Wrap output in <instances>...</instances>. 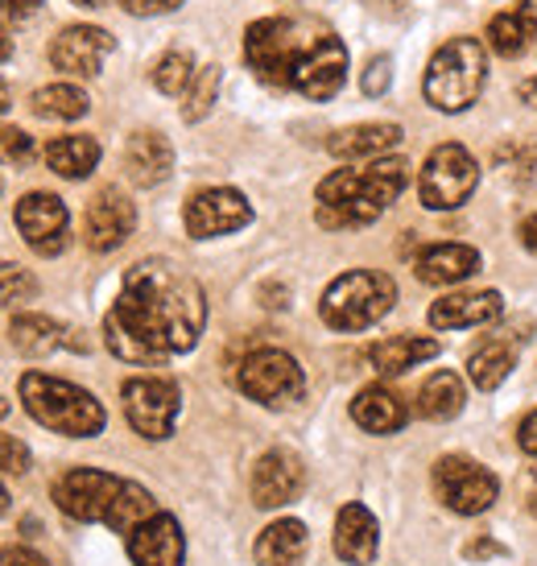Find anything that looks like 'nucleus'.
<instances>
[{
  "label": "nucleus",
  "mask_w": 537,
  "mask_h": 566,
  "mask_svg": "<svg viewBox=\"0 0 537 566\" xmlns=\"http://www.w3.org/2000/svg\"><path fill=\"white\" fill-rule=\"evenodd\" d=\"M517 99L529 104V108H537V75H529V80L517 83Z\"/></svg>",
  "instance_id": "44"
},
{
  "label": "nucleus",
  "mask_w": 537,
  "mask_h": 566,
  "mask_svg": "<svg viewBox=\"0 0 537 566\" xmlns=\"http://www.w3.org/2000/svg\"><path fill=\"white\" fill-rule=\"evenodd\" d=\"M0 472L9 475L30 472V447L17 439V434H0Z\"/></svg>",
  "instance_id": "36"
},
{
  "label": "nucleus",
  "mask_w": 537,
  "mask_h": 566,
  "mask_svg": "<svg viewBox=\"0 0 537 566\" xmlns=\"http://www.w3.org/2000/svg\"><path fill=\"white\" fill-rule=\"evenodd\" d=\"M302 484H306V468L294 451H265V455L253 463V480H249V492H253L256 509H285L289 501H298Z\"/></svg>",
  "instance_id": "16"
},
{
  "label": "nucleus",
  "mask_w": 537,
  "mask_h": 566,
  "mask_svg": "<svg viewBox=\"0 0 537 566\" xmlns=\"http://www.w3.org/2000/svg\"><path fill=\"white\" fill-rule=\"evenodd\" d=\"M30 108L42 120H80V116H87L92 99L75 83H50V87H38L30 95Z\"/></svg>",
  "instance_id": "31"
},
{
  "label": "nucleus",
  "mask_w": 537,
  "mask_h": 566,
  "mask_svg": "<svg viewBox=\"0 0 537 566\" xmlns=\"http://www.w3.org/2000/svg\"><path fill=\"white\" fill-rule=\"evenodd\" d=\"M351 422L360 426V430H368V434H397L401 426L410 422V409H406V401L393 389L368 385L351 401Z\"/></svg>",
  "instance_id": "25"
},
{
  "label": "nucleus",
  "mask_w": 537,
  "mask_h": 566,
  "mask_svg": "<svg viewBox=\"0 0 537 566\" xmlns=\"http://www.w3.org/2000/svg\"><path fill=\"white\" fill-rule=\"evenodd\" d=\"M71 4H80V9H99L104 0H71Z\"/></svg>",
  "instance_id": "50"
},
{
  "label": "nucleus",
  "mask_w": 537,
  "mask_h": 566,
  "mask_svg": "<svg viewBox=\"0 0 537 566\" xmlns=\"http://www.w3.org/2000/svg\"><path fill=\"white\" fill-rule=\"evenodd\" d=\"M434 356H439V344L418 339V335H393V339H380L364 352V360L377 377H401V373H410V368H418L422 360H434Z\"/></svg>",
  "instance_id": "27"
},
{
  "label": "nucleus",
  "mask_w": 537,
  "mask_h": 566,
  "mask_svg": "<svg viewBox=\"0 0 537 566\" xmlns=\"http://www.w3.org/2000/svg\"><path fill=\"white\" fill-rule=\"evenodd\" d=\"M517 447H522L525 455H537V409L522 422V430H517Z\"/></svg>",
  "instance_id": "40"
},
{
  "label": "nucleus",
  "mask_w": 537,
  "mask_h": 566,
  "mask_svg": "<svg viewBox=\"0 0 537 566\" xmlns=\"http://www.w3.org/2000/svg\"><path fill=\"white\" fill-rule=\"evenodd\" d=\"M364 95H385L389 87H393V63L380 54V59H372V63L364 66V80H360Z\"/></svg>",
  "instance_id": "37"
},
{
  "label": "nucleus",
  "mask_w": 537,
  "mask_h": 566,
  "mask_svg": "<svg viewBox=\"0 0 537 566\" xmlns=\"http://www.w3.org/2000/svg\"><path fill=\"white\" fill-rule=\"evenodd\" d=\"M463 401H467L463 380H459L451 368L430 373L427 385L418 389V413L430 418V422H451V418H459V413H463Z\"/></svg>",
  "instance_id": "29"
},
{
  "label": "nucleus",
  "mask_w": 537,
  "mask_h": 566,
  "mask_svg": "<svg viewBox=\"0 0 537 566\" xmlns=\"http://www.w3.org/2000/svg\"><path fill=\"white\" fill-rule=\"evenodd\" d=\"M215 95H220V66L207 63L194 71V80H190L187 95H182V120L199 125L207 112L215 108Z\"/></svg>",
  "instance_id": "33"
},
{
  "label": "nucleus",
  "mask_w": 537,
  "mask_h": 566,
  "mask_svg": "<svg viewBox=\"0 0 537 566\" xmlns=\"http://www.w3.org/2000/svg\"><path fill=\"white\" fill-rule=\"evenodd\" d=\"M0 566H46V558L30 546H0Z\"/></svg>",
  "instance_id": "39"
},
{
  "label": "nucleus",
  "mask_w": 537,
  "mask_h": 566,
  "mask_svg": "<svg viewBox=\"0 0 537 566\" xmlns=\"http://www.w3.org/2000/svg\"><path fill=\"white\" fill-rule=\"evenodd\" d=\"M13 108V92H9V83L0 80V112H9Z\"/></svg>",
  "instance_id": "46"
},
{
  "label": "nucleus",
  "mask_w": 537,
  "mask_h": 566,
  "mask_svg": "<svg viewBox=\"0 0 537 566\" xmlns=\"http://www.w3.org/2000/svg\"><path fill=\"white\" fill-rule=\"evenodd\" d=\"M33 158V137L25 128L0 125V161H30Z\"/></svg>",
  "instance_id": "35"
},
{
  "label": "nucleus",
  "mask_w": 537,
  "mask_h": 566,
  "mask_svg": "<svg viewBox=\"0 0 537 566\" xmlns=\"http://www.w3.org/2000/svg\"><path fill=\"white\" fill-rule=\"evenodd\" d=\"M133 566H182L187 563V534L175 513H154L125 537Z\"/></svg>",
  "instance_id": "17"
},
{
  "label": "nucleus",
  "mask_w": 537,
  "mask_h": 566,
  "mask_svg": "<svg viewBox=\"0 0 537 566\" xmlns=\"http://www.w3.org/2000/svg\"><path fill=\"white\" fill-rule=\"evenodd\" d=\"M529 509H534V517H537V468H534V492H529Z\"/></svg>",
  "instance_id": "49"
},
{
  "label": "nucleus",
  "mask_w": 537,
  "mask_h": 566,
  "mask_svg": "<svg viewBox=\"0 0 537 566\" xmlns=\"http://www.w3.org/2000/svg\"><path fill=\"white\" fill-rule=\"evenodd\" d=\"M187 0H120V9L133 17H161V13H175L182 9Z\"/></svg>",
  "instance_id": "38"
},
{
  "label": "nucleus",
  "mask_w": 537,
  "mask_h": 566,
  "mask_svg": "<svg viewBox=\"0 0 537 566\" xmlns=\"http://www.w3.org/2000/svg\"><path fill=\"white\" fill-rule=\"evenodd\" d=\"M244 63L273 92L335 99L348 83V46L323 21L302 13L261 17L244 30Z\"/></svg>",
  "instance_id": "2"
},
{
  "label": "nucleus",
  "mask_w": 537,
  "mask_h": 566,
  "mask_svg": "<svg viewBox=\"0 0 537 566\" xmlns=\"http://www.w3.org/2000/svg\"><path fill=\"white\" fill-rule=\"evenodd\" d=\"M480 265H484V256L472 244H459V240L427 244V249L413 256V273H418V282L427 285H459L467 282Z\"/></svg>",
  "instance_id": "21"
},
{
  "label": "nucleus",
  "mask_w": 537,
  "mask_h": 566,
  "mask_svg": "<svg viewBox=\"0 0 537 566\" xmlns=\"http://www.w3.org/2000/svg\"><path fill=\"white\" fill-rule=\"evenodd\" d=\"M306 551H310V534H306V525L298 517H282L265 525L253 546L261 566H302Z\"/></svg>",
  "instance_id": "26"
},
{
  "label": "nucleus",
  "mask_w": 537,
  "mask_h": 566,
  "mask_svg": "<svg viewBox=\"0 0 537 566\" xmlns=\"http://www.w3.org/2000/svg\"><path fill=\"white\" fill-rule=\"evenodd\" d=\"M517 237H522V244H525V249H529V252H537V211H534V216H525V220H522V228H517Z\"/></svg>",
  "instance_id": "43"
},
{
  "label": "nucleus",
  "mask_w": 537,
  "mask_h": 566,
  "mask_svg": "<svg viewBox=\"0 0 537 566\" xmlns=\"http://www.w3.org/2000/svg\"><path fill=\"white\" fill-rule=\"evenodd\" d=\"M120 492H125V480L99 472V468H71L66 475L54 480V504L66 517L87 521V525H108Z\"/></svg>",
  "instance_id": "11"
},
{
  "label": "nucleus",
  "mask_w": 537,
  "mask_h": 566,
  "mask_svg": "<svg viewBox=\"0 0 537 566\" xmlns=\"http://www.w3.org/2000/svg\"><path fill=\"white\" fill-rule=\"evenodd\" d=\"M207 327L203 285L187 269L149 256L125 273L104 315V344L125 364H166L187 356Z\"/></svg>",
  "instance_id": "1"
},
{
  "label": "nucleus",
  "mask_w": 537,
  "mask_h": 566,
  "mask_svg": "<svg viewBox=\"0 0 537 566\" xmlns=\"http://www.w3.org/2000/svg\"><path fill=\"white\" fill-rule=\"evenodd\" d=\"M42 4H46V0H0V9L13 17V21H25V17H33Z\"/></svg>",
  "instance_id": "41"
},
{
  "label": "nucleus",
  "mask_w": 537,
  "mask_h": 566,
  "mask_svg": "<svg viewBox=\"0 0 537 566\" xmlns=\"http://www.w3.org/2000/svg\"><path fill=\"white\" fill-rule=\"evenodd\" d=\"M182 223H187L190 240L228 237V232H240L253 223V203L232 187H207L199 195H190Z\"/></svg>",
  "instance_id": "12"
},
{
  "label": "nucleus",
  "mask_w": 537,
  "mask_h": 566,
  "mask_svg": "<svg viewBox=\"0 0 537 566\" xmlns=\"http://www.w3.org/2000/svg\"><path fill=\"white\" fill-rule=\"evenodd\" d=\"M9 513V492H4V484H0V517Z\"/></svg>",
  "instance_id": "48"
},
{
  "label": "nucleus",
  "mask_w": 537,
  "mask_h": 566,
  "mask_svg": "<svg viewBox=\"0 0 537 566\" xmlns=\"http://www.w3.org/2000/svg\"><path fill=\"white\" fill-rule=\"evenodd\" d=\"M397 306V282L377 269L339 273L318 302V315L331 331H368Z\"/></svg>",
  "instance_id": "6"
},
{
  "label": "nucleus",
  "mask_w": 537,
  "mask_h": 566,
  "mask_svg": "<svg viewBox=\"0 0 537 566\" xmlns=\"http://www.w3.org/2000/svg\"><path fill=\"white\" fill-rule=\"evenodd\" d=\"M38 298V277L17 261H0V306H25Z\"/></svg>",
  "instance_id": "34"
},
{
  "label": "nucleus",
  "mask_w": 537,
  "mask_h": 566,
  "mask_svg": "<svg viewBox=\"0 0 537 566\" xmlns=\"http://www.w3.org/2000/svg\"><path fill=\"white\" fill-rule=\"evenodd\" d=\"M475 187H480V161L459 142L434 145L418 174V199L430 211H455L472 199Z\"/></svg>",
  "instance_id": "8"
},
{
  "label": "nucleus",
  "mask_w": 537,
  "mask_h": 566,
  "mask_svg": "<svg viewBox=\"0 0 537 566\" xmlns=\"http://www.w3.org/2000/svg\"><path fill=\"white\" fill-rule=\"evenodd\" d=\"M236 385L240 394L253 397L256 406L265 409L298 406L302 397H306V373L282 347H256V352H249L236 373Z\"/></svg>",
  "instance_id": "7"
},
{
  "label": "nucleus",
  "mask_w": 537,
  "mask_h": 566,
  "mask_svg": "<svg viewBox=\"0 0 537 566\" xmlns=\"http://www.w3.org/2000/svg\"><path fill=\"white\" fill-rule=\"evenodd\" d=\"M137 228V207L120 187H104L92 195L83 211V244L92 252H116Z\"/></svg>",
  "instance_id": "14"
},
{
  "label": "nucleus",
  "mask_w": 537,
  "mask_h": 566,
  "mask_svg": "<svg viewBox=\"0 0 537 566\" xmlns=\"http://www.w3.org/2000/svg\"><path fill=\"white\" fill-rule=\"evenodd\" d=\"M194 59H190V50H166L154 71H149V80L158 87L161 95H187L190 80H194Z\"/></svg>",
  "instance_id": "32"
},
{
  "label": "nucleus",
  "mask_w": 537,
  "mask_h": 566,
  "mask_svg": "<svg viewBox=\"0 0 537 566\" xmlns=\"http://www.w3.org/2000/svg\"><path fill=\"white\" fill-rule=\"evenodd\" d=\"M372 13H385V17H406L410 13V4L413 0H364Z\"/></svg>",
  "instance_id": "42"
},
{
  "label": "nucleus",
  "mask_w": 537,
  "mask_h": 566,
  "mask_svg": "<svg viewBox=\"0 0 537 566\" xmlns=\"http://www.w3.org/2000/svg\"><path fill=\"white\" fill-rule=\"evenodd\" d=\"M9 344L21 352V356H30V360H42V356H54V352H87V339H83L80 331H71L66 323L50 315H13L9 323Z\"/></svg>",
  "instance_id": "18"
},
{
  "label": "nucleus",
  "mask_w": 537,
  "mask_h": 566,
  "mask_svg": "<svg viewBox=\"0 0 537 566\" xmlns=\"http://www.w3.org/2000/svg\"><path fill=\"white\" fill-rule=\"evenodd\" d=\"M175 170V145L158 128H137L125 145V174L133 187H158Z\"/></svg>",
  "instance_id": "20"
},
{
  "label": "nucleus",
  "mask_w": 537,
  "mask_h": 566,
  "mask_svg": "<svg viewBox=\"0 0 537 566\" xmlns=\"http://www.w3.org/2000/svg\"><path fill=\"white\" fill-rule=\"evenodd\" d=\"M112 33L99 25H66L54 42H50V63L63 75L75 80H95L104 71V59L112 54Z\"/></svg>",
  "instance_id": "15"
},
{
  "label": "nucleus",
  "mask_w": 537,
  "mask_h": 566,
  "mask_svg": "<svg viewBox=\"0 0 537 566\" xmlns=\"http://www.w3.org/2000/svg\"><path fill=\"white\" fill-rule=\"evenodd\" d=\"M484 83H488L484 42L451 38V42L434 50V59L427 66V80H422V92H427V104L434 112H467L480 99Z\"/></svg>",
  "instance_id": "5"
},
{
  "label": "nucleus",
  "mask_w": 537,
  "mask_h": 566,
  "mask_svg": "<svg viewBox=\"0 0 537 566\" xmlns=\"http://www.w3.org/2000/svg\"><path fill=\"white\" fill-rule=\"evenodd\" d=\"M410 187V161L406 158H377L368 166H344L331 170L315 190V220L323 228H364L380 220L389 207Z\"/></svg>",
  "instance_id": "3"
},
{
  "label": "nucleus",
  "mask_w": 537,
  "mask_h": 566,
  "mask_svg": "<svg viewBox=\"0 0 537 566\" xmlns=\"http://www.w3.org/2000/svg\"><path fill=\"white\" fill-rule=\"evenodd\" d=\"M4 413H9V401H4V397H0V418H4Z\"/></svg>",
  "instance_id": "51"
},
{
  "label": "nucleus",
  "mask_w": 537,
  "mask_h": 566,
  "mask_svg": "<svg viewBox=\"0 0 537 566\" xmlns=\"http://www.w3.org/2000/svg\"><path fill=\"white\" fill-rule=\"evenodd\" d=\"M46 166L59 178H71V182H80L87 174L99 166V142L87 137V133H66V137H54L46 145Z\"/></svg>",
  "instance_id": "28"
},
{
  "label": "nucleus",
  "mask_w": 537,
  "mask_h": 566,
  "mask_svg": "<svg viewBox=\"0 0 537 566\" xmlns=\"http://www.w3.org/2000/svg\"><path fill=\"white\" fill-rule=\"evenodd\" d=\"M17 232L30 244L38 256H59L71 244V211L59 195H46V190H30L13 211Z\"/></svg>",
  "instance_id": "13"
},
{
  "label": "nucleus",
  "mask_w": 537,
  "mask_h": 566,
  "mask_svg": "<svg viewBox=\"0 0 537 566\" xmlns=\"http://www.w3.org/2000/svg\"><path fill=\"white\" fill-rule=\"evenodd\" d=\"M401 145V125H385V120H372V125H351L339 128L327 137V154L339 161H364V158H385L389 149Z\"/></svg>",
  "instance_id": "23"
},
{
  "label": "nucleus",
  "mask_w": 537,
  "mask_h": 566,
  "mask_svg": "<svg viewBox=\"0 0 537 566\" xmlns=\"http://www.w3.org/2000/svg\"><path fill=\"white\" fill-rule=\"evenodd\" d=\"M9 54H13V38H9V33L0 30V63H4V59H9Z\"/></svg>",
  "instance_id": "47"
},
{
  "label": "nucleus",
  "mask_w": 537,
  "mask_h": 566,
  "mask_svg": "<svg viewBox=\"0 0 537 566\" xmlns=\"http://www.w3.org/2000/svg\"><path fill=\"white\" fill-rule=\"evenodd\" d=\"M380 551V525L364 504H344L335 517V554L348 566H372Z\"/></svg>",
  "instance_id": "22"
},
{
  "label": "nucleus",
  "mask_w": 537,
  "mask_h": 566,
  "mask_svg": "<svg viewBox=\"0 0 537 566\" xmlns=\"http://www.w3.org/2000/svg\"><path fill=\"white\" fill-rule=\"evenodd\" d=\"M537 42V4L534 0H517L513 9L496 13L488 21V46L501 59H522Z\"/></svg>",
  "instance_id": "24"
},
{
  "label": "nucleus",
  "mask_w": 537,
  "mask_h": 566,
  "mask_svg": "<svg viewBox=\"0 0 537 566\" xmlns=\"http://www.w3.org/2000/svg\"><path fill=\"white\" fill-rule=\"evenodd\" d=\"M513 368H517V352H513V344H505V339H484V344L467 356V380H472L480 394L501 389Z\"/></svg>",
  "instance_id": "30"
},
{
  "label": "nucleus",
  "mask_w": 537,
  "mask_h": 566,
  "mask_svg": "<svg viewBox=\"0 0 537 566\" xmlns=\"http://www.w3.org/2000/svg\"><path fill=\"white\" fill-rule=\"evenodd\" d=\"M17 394H21V406H25L33 422L54 430V434H66V439H95L108 426L104 406L87 389H80V385H71L63 377L25 373Z\"/></svg>",
  "instance_id": "4"
},
{
  "label": "nucleus",
  "mask_w": 537,
  "mask_h": 566,
  "mask_svg": "<svg viewBox=\"0 0 537 566\" xmlns=\"http://www.w3.org/2000/svg\"><path fill=\"white\" fill-rule=\"evenodd\" d=\"M505 315V294L501 290H475V294H446L430 306V327L439 331H467L488 327Z\"/></svg>",
  "instance_id": "19"
},
{
  "label": "nucleus",
  "mask_w": 537,
  "mask_h": 566,
  "mask_svg": "<svg viewBox=\"0 0 537 566\" xmlns=\"http://www.w3.org/2000/svg\"><path fill=\"white\" fill-rule=\"evenodd\" d=\"M467 554H472V558H492V554H501V546H496V542H472Z\"/></svg>",
  "instance_id": "45"
},
{
  "label": "nucleus",
  "mask_w": 537,
  "mask_h": 566,
  "mask_svg": "<svg viewBox=\"0 0 537 566\" xmlns=\"http://www.w3.org/2000/svg\"><path fill=\"white\" fill-rule=\"evenodd\" d=\"M128 426L149 442H166L175 434L178 409H182V389L170 377H128L120 385Z\"/></svg>",
  "instance_id": "9"
},
{
  "label": "nucleus",
  "mask_w": 537,
  "mask_h": 566,
  "mask_svg": "<svg viewBox=\"0 0 537 566\" xmlns=\"http://www.w3.org/2000/svg\"><path fill=\"white\" fill-rule=\"evenodd\" d=\"M434 492H439V501L451 513L475 517V513H488L492 504H496L501 480L467 455H443L434 463Z\"/></svg>",
  "instance_id": "10"
}]
</instances>
